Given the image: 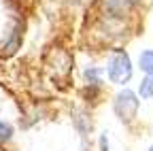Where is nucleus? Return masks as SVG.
<instances>
[{"label":"nucleus","instance_id":"8","mask_svg":"<svg viewBox=\"0 0 153 151\" xmlns=\"http://www.w3.org/2000/svg\"><path fill=\"white\" fill-rule=\"evenodd\" d=\"M100 151H108V141H106V132L100 136Z\"/></svg>","mask_w":153,"mask_h":151},{"label":"nucleus","instance_id":"5","mask_svg":"<svg viewBox=\"0 0 153 151\" xmlns=\"http://www.w3.org/2000/svg\"><path fill=\"white\" fill-rule=\"evenodd\" d=\"M138 98H143V100H151L153 98V74H147V77L140 81V85H138Z\"/></svg>","mask_w":153,"mask_h":151},{"label":"nucleus","instance_id":"2","mask_svg":"<svg viewBox=\"0 0 153 151\" xmlns=\"http://www.w3.org/2000/svg\"><path fill=\"white\" fill-rule=\"evenodd\" d=\"M138 106H140V100L132 89H121L113 102V109L121 121H132L138 113Z\"/></svg>","mask_w":153,"mask_h":151},{"label":"nucleus","instance_id":"4","mask_svg":"<svg viewBox=\"0 0 153 151\" xmlns=\"http://www.w3.org/2000/svg\"><path fill=\"white\" fill-rule=\"evenodd\" d=\"M138 66L145 74H153V49H145L138 55Z\"/></svg>","mask_w":153,"mask_h":151},{"label":"nucleus","instance_id":"7","mask_svg":"<svg viewBox=\"0 0 153 151\" xmlns=\"http://www.w3.org/2000/svg\"><path fill=\"white\" fill-rule=\"evenodd\" d=\"M13 136V126L7 121H0V143H7Z\"/></svg>","mask_w":153,"mask_h":151},{"label":"nucleus","instance_id":"1","mask_svg":"<svg viewBox=\"0 0 153 151\" xmlns=\"http://www.w3.org/2000/svg\"><path fill=\"white\" fill-rule=\"evenodd\" d=\"M106 77L115 85H126L132 79V60H130L128 51L115 49L111 53V58L106 62Z\"/></svg>","mask_w":153,"mask_h":151},{"label":"nucleus","instance_id":"3","mask_svg":"<svg viewBox=\"0 0 153 151\" xmlns=\"http://www.w3.org/2000/svg\"><path fill=\"white\" fill-rule=\"evenodd\" d=\"M83 77H85V81H87L89 87H100V83H102V68L89 66V68H85Z\"/></svg>","mask_w":153,"mask_h":151},{"label":"nucleus","instance_id":"9","mask_svg":"<svg viewBox=\"0 0 153 151\" xmlns=\"http://www.w3.org/2000/svg\"><path fill=\"white\" fill-rule=\"evenodd\" d=\"M128 2H132V4H136V2H140V0H128Z\"/></svg>","mask_w":153,"mask_h":151},{"label":"nucleus","instance_id":"6","mask_svg":"<svg viewBox=\"0 0 153 151\" xmlns=\"http://www.w3.org/2000/svg\"><path fill=\"white\" fill-rule=\"evenodd\" d=\"M104 2H106V11L108 13H121L130 4L128 0H104Z\"/></svg>","mask_w":153,"mask_h":151},{"label":"nucleus","instance_id":"10","mask_svg":"<svg viewBox=\"0 0 153 151\" xmlns=\"http://www.w3.org/2000/svg\"><path fill=\"white\" fill-rule=\"evenodd\" d=\"M149 151H153V145H151V147H149Z\"/></svg>","mask_w":153,"mask_h":151}]
</instances>
